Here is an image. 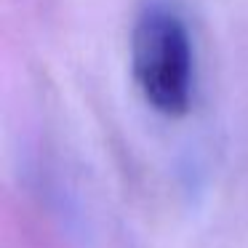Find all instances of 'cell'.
<instances>
[{"label": "cell", "instance_id": "cell-1", "mask_svg": "<svg viewBox=\"0 0 248 248\" xmlns=\"http://www.w3.org/2000/svg\"><path fill=\"white\" fill-rule=\"evenodd\" d=\"M131 70L152 109L176 118L192 104L195 56L184 22L166 6H147L131 32Z\"/></svg>", "mask_w": 248, "mask_h": 248}]
</instances>
